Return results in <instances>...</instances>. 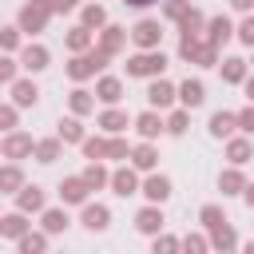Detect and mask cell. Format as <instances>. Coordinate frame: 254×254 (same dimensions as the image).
Masks as SVG:
<instances>
[{
  "label": "cell",
  "mask_w": 254,
  "mask_h": 254,
  "mask_svg": "<svg viewBox=\"0 0 254 254\" xmlns=\"http://www.w3.org/2000/svg\"><path fill=\"white\" fill-rule=\"evenodd\" d=\"M44 20H48V4H44V0H36V4H28V8L20 12V24H24L28 32H36Z\"/></svg>",
  "instance_id": "obj_1"
},
{
  "label": "cell",
  "mask_w": 254,
  "mask_h": 254,
  "mask_svg": "<svg viewBox=\"0 0 254 254\" xmlns=\"http://www.w3.org/2000/svg\"><path fill=\"white\" fill-rule=\"evenodd\" d=\"M163 64H167L163 56H139V60L127 64V71L131 75H151V71H163Z\"/></svg>",
  "instance_id": "obj_2"
},
{
  "label": "cell",
  "mask_w": 254,
  "mask_h": 254,
  "mask_svg": "<svg viewBox=\"0 0 254 254\" xmlns=\"http://www.w3.org/2000/svg\"><path fill=\"white\" fill-rule=\"evenodd\" d=\"M99 60H103V56H83V60H75V64H71L67 71H71L75 79H83V75H91V71L99 67Z\"/></svg>",
  "instance_id": "obj_3"
},
{
  "label": "cell",
  "mask_w": 254,
  "mask_h": 254,
  "mask_svg": "<svg viewBox=\"0 0 254 254\" xmlns=\"http://www.w3.org/2000/svg\"><path fill=\"white\" fill-rule=\"evenodd\" d=\"M83 226H87V230H103V226H107V210H103V206H87V210H83Z\"/></svg>",
  "instance_id": "obj_4"
},
{
  "label": "cell",
  "mask_w": 254,
  "mask_h": 254,
  "mask_svg": "<svg viewBox=\"0 0 254 254\" xmlns=\"http://www.w3.org/2000/svg\"><path fill=\"white\" fill-rule=\"evenodd\" d=\"M179 95H183L187 107H198V103H202V83H190V79H187V83L179 87Z\"/></svg>",
  "instance_id": "obj_5"
},
{
  "label": "cell",
  "mask_w": 254,
  "mask_h": 254,
  "mask_svg": "<svg viewBox=\"0 0 254 254\" xmlns=\"http://www.w3.org/2000/svg\"><path fill=\"white\" fill-rule=\"evenodd\" d=\"M135 40H139L143 48H147V44H155V40H159V24H151V20H143V24L135 28Z\"/></svg>",
  "instance_id": "obj_6"
},
{
  "label": "cell",
  "mask_w": 254,
  "mask_h": 254,
  "mask_svg": "<svg viewBox=\"0 0 254 254\" xmlns=\"http://www.w3.org/2000/svg\"><path fill=\"white\" fill-rule=\"evenodd\" d=\"M147 99H151V103H159V107H167V103H171V87H167V83H151Z\"/></svg>",
  "instance_id": "obj_7"
},
{
  "label": "cell",
  "mask_w": 254,
  "mask_h": 254,
  "mask_svg": "<svg viewBox=\"0 0 254 254\" xmlns=\"http://www.w3.org/2000/svg\"><path fill=\"white\" fill-rule=\"evenodd\" d=\"M230 127H234V115H226V111H218V115L210 119V131H214V135H230Z\"/></svg>",
  "instance_id": "obj_8"
},
{
  "label": "cell",
  "mask_w": 254,
  "mask_h": 254,
  "mask_svg": "<svg viewBox=\"0 0 254 254\" xmlns=\"http://www.w3.org/2000/svg\"><path fill=\"white\" fill-rule=\"evenodd\" d=\"M28 147H32V139H24V135H16V139H8V143H4V155H12V159H16V155H24Z\"/></svg>",
  "instance_id": "obj_9"
},
{
  "label": "cell",
  "mask_w": 254,
  "mask_h": 254,
  "mask_svg": "<svg viewBox=\"0 0 254 254\" xmlns=\"http://www.w3.org/2000/svg\"><path fill=\"white\" fill-rule=\"evenodd\" d=\"M131 190H135V175L131 171H119L115 175V194H131Z\"/></svg>",
  "instance_id": "obj_10"
},
{
  "label": "cell",
  "mask_w": 254,
  "mask_h": 254,
  "mask_svg": "<svg viewBox=\"0 0 254 254\" xmlns=\"http://www.w3.org/2000/svg\"><path fill=\"white\" fill-rule=\"evenodd\" d=\"M143 194H147V198H167V194H171V187H167V179H151Z\"/></svg>",
  "instance_id": "obj_11"
},
{
  "label": "cell",
  "mask_w": 254,
  "mask_h": 254,
  "mask_svg": "<svg viewBox=\"0 0 254 254\" xmlns=\"http://www.w3.org/2000/svg\"><path fill=\"white\" fill-rule=\"evenodd\" d=\"M83 183H87V179H83ZM83 183H79V179H71V183H64V198H67V202H79V198L87 194V190H83Z\"/></svg>",
  "instance_id": "obj_12"
},
{
  "label": "cell",
  "mask_w": 254,
  "mask_h": 254,
  "mask_svg": "<svg viewBox=\"0 0 254 254\" xmlns=\"http://www.w3.org/2000/svg\"><path fill=\"white\" fill-rule=\"evenodd\" d=\"M44 60H48L44 48H28V52H24V67H44Z\"/></svg>",
  "instance_id": "obj_13"
},
{
  "label": "cell",
  "mask_w": 254,
  "mask_h": 254,
  "mask_svg": "<svg viewBox=\"0 0 254 254\" xmlns=\"http://www.w3.org/2000/svg\"><path fill=\"white\" fill-rule=\"evenodd\" d=\"M40 202H44V198H40V190H36V187H28V190L20 194V206H24V210H40Z\"/></svg>",
  "instance_id": "obj_14"
},
{
  "label": "cell",
  "mask_w": 254,
  "mask_h": 254,
  "mask_svg": "<svg viewBox=\"0 0 254 254\" xmlns=\"http://www.w3.org/2000/svg\"><path fill=\"white\" fill-rule=\"evenodd\" d=\"M230 36V24L226 20H210V44H218V40H226Z\"/></svg>",
  "instance_id": "obj_15"
},
{
  "label": "cell",
  "mask_w": 254,
  "mask_h": 254,
  "mask_svg": "<svg viewBox=\"0 0 254 254\" xmlns=\"http://www.w3.org/2000/svg\"><path fill=\"white\" fill-rule=\"evenodd\" d=\"M159 222H163V218H159L155 210H143V214H139V230H159Z\"/></svg>",
  "instance_id": "obj_16"
},
{
  "label": "cell",
  "mask_w": 254,
  "mask_h": 254,
  "mask_svg": "<svg viewBox=\"0 0 254 254\" xmlns=\"http://www.w3.org/2000/svg\"><path fill=\"white\" fill-rule=\"evenodd\" d=\"M36 99V87L32 83H16V103H32Z\"/></svg>",
  "instance_id": "obj_17"
},
{
  "label": "cell",
  "mask_w": 254,
  "mask_h": 254,
  "mask_svg": "<svg viewBox=\"0 0 254 254\" xmlns=\"http://www.w3.org/2000/svg\"><path fill=\"white\" fill-rule=\"evenodd\" d=\"M20 230H24V218H20V214H8V218H4V234H12V238H16Z\"/></svg>",
  "instance_id": "obj_18"
},
{
  "label": "cell",
  "mask_w": 254,
  "mask_h": 254,
  "mask_svg": "<svg viewBox=\"0 0 254 254\" xmlns=\"http://www.w3.org/2000/svg\"><path fill=\"white\" fill-rule=\"evenodd\" d=\"M99 95H103V99H119V83H115V79H103V83H99Z\"/></svg>",
  "instance_id": "obj_19"
},
{
  "label": "cell",
  "mask_w": 254,
  "mask_h": 254,
  "mask_svg": "<svg viewBox=\"0 0 254 254\" xmlns=\"http://www.w3.org/2000/svg\"><path fill=\"white\" fill-rule=\"evenodd\" d=\"M44 226H48V230H64V226H67V218H64L60 210H52V214L44 218Z\"/></svg>",
  "instance_id": "obj_20"
},
{
  "label": "cell",
  "mask_w": 254,
  "mask_h": 254,
  "mask_svg": "<svg viewBox=\"0 0 254 254\" xmlns=\"http://www.w3.org/2000/svg\"><path fill=\"white\" fill-rule=\"evenodd\" d=\"M139 131H143V135H155V131H159V119H155V115H143V119H139Z\"/></svg>",
  "instance_id": "obj_21"
},
{
  "label": "cell",
  "mask_w": 254,
  "mask_h": 254,
  "mask_svg": "<svg viewBox=\"0 0 254 254\" xmlns=\"http://www.w3.org/2000/svg\"><path fill=\"white\" fill-rule=\"evenodd\" d=\"M71 107H75V111H87V107H91L87 91H75V95H71Z\"/></svg>",
  "instance_id": "obj_22"
},
{
  "label": "cell",
  "mask_w": 254,
  "mask_h": 254,
  "mask_svg": "<svg viewBox=\"0 0 254 254\" xmlns=\"http://www.w3.org/2000/svg\"><path fill=\"white\" fill-rule=\"evenodd\" d=\"M246 155H250L246 143H234V147H230V159H234V163H246Z\"/></svg>",
  "instance_id": "obj_23"
},
{
  "label": "cell",
  "mask_w": 254,
  "mask_h": 254,
  "mask_svg": "<svg viewBox=\"0 0 254 254\" xmlns=\"http://www.w3.org/2000/svg\"><path fill=\"white\" fill-rule=\"evenodd\" d=\"M135 163H139V167H151V163H155L151 147H139V151H135Z\"/></svg>",
  "instance_id": "obj_24"
},
{
  "label": "cell",
  "mask_w": 254,
  "mask_h": 254,
  "mask_svg": "<svg viewBox=\"0 0 254 254\" xmlns=\"http://www.w3.org/2000/svg\"><path fill=\"white\" fill-rule=\"evenodd\" d=\"M202 218H206V226H222V214H218V206H206V210H202Z\"/></svg>",
  "instance_id": "obj_25"
},
{
  "label": "cell",
  "mask_w": 254,
  "mask_h": 254,
  "mask_svg": "<svg viewBox=\"0 0 254 254\" xmlns=\"http://www.w3.org/2000/svg\"><path fill=\"white\" fill-rule=\"evenodd\" d=\"M214 242H218V246H230V242H234V234H230L226 226H214Z\"/></svg>",
  "instance_id": "obj_26"
},
{
  "label": "cell",
  "mask_w": 254,
  "mask_h": 254,
  "mask_svg": "<svg viewBox=\"0 0 254 254\" xmlns=\"http://www.w3.org/2000/svg\"><path fill=\"white\" fill-rule=\"evenodd\" d=\"M226 79H242V60H230L226 64Z\"/></svg>",
  "instance_id": "obj_27"
},
{
  "label": "cell",
  "mask_w": 254,
  "mask_h": 254,
  "mask_svg": "<svg viewBox=\"0 0 254 254\" xmlns=\"http://www.w3.org/2000/svg\"><path fill=\"white\" fill-rule=\"evenodd\" d=\"M103 127H111V131L123 127V115H119V111H107V115H103Z\"/></svg>",
  "instance_id": "obj_28"
},
{
  "label": "cell",
  "mask_w": 254,
  "mask_h": 254,
  "mask_svg": "<svg viewBox=\"0 0 254 254\" xmlns=\"http://www.w3.org/2000/svg\"><path fill=\"white\" fill-rule=\"evenodd\" d=\"M40 159L52 163V159H56V143H40Z\"/></svg>",
  "instance_id": "obj_29"
},
{
  "label": "cell",
  "mask_w": 254,
  "mask_h": 254,
  "mask_svg": "<svg viewBox=\"0 0 254 254\" xmlns=\"http://www.w3.org/2000/svg\"><path fill=\"white\" fill-rule=\"evenodd\" d=\"M83 179H87V187H99V183H103V171H99V167H91Z\"/></svg>",
  "instance_id": "obj_30"
},
{
  "label": "cell",
  "mask_w": 254,
  "mask_h": 254,
  "mask_svg": "<svg viewBox=\"0 0 254 254\" xmlns=\"http://www.w3.org/2000/svg\"><path fill=\"white\" fill-rule=\"evenodd\" d=\"M40 246H44V238H24V242H20L24 254H32V250H40Z\"/></svg>",
  "instance_id": "obj_31"
},
{
  "label": "cell",
  "mask_w": 254,
  "mask_h": 254,
  "mask_svg": "<svg viewBox=\"0 0 254 254\" xmlns=\"http://www.w3.org/2000/svg\"><path fill=\"white\" fill-rule=\"evenodd\" d=\"M238 123H242V131H254V107H250V111H242V115H238Z\"/></svg>",
  "instance_id": "obj_32"
},
{
  "label": "cell",
  "mask_w": 254,
  "mask_h": 254,
  "mask_svg": "<svg viewBox=\"0 0 254 254\" xmlns=\"http://www.w3.org/2000/svg\"><path fill=\"white\" fill-rule=\"evenodd\" d=\"M83 20H87V24H103V12H99V8H87Z\"/></svg>",
  "instance_id": "obj_33"
},
{
  "label": "cell",
  "mask_w": 254,
  "mask_h": 254,
  "mask_svg": "<svg viewBox=\"0 0 254 254\" xmlns=\"http://www.w3.org/2000/svg\"><path fill=\"white\" fill-rule=\"evenodd\" d=\"M83 44H87V32L75 28V32H71V48H83Z\"/></svg>",
  "instance_id": "obj_34"
},
{
  "label": "cell",
  "mask_w": 254,
  "mask_h": 254,
  "mask_svg": "<svg viewBox=\"0 0 254 254\" xmlns=\"http://www.w3.org/2000/svg\"><path fill=\"white\" fill-rule=\"evenodd\" d=\"M64 139H79V123H64Z\"/></svg>",
  "instance_id": "obj_35"
},
{
  "label": "cell",
  "mask_w": 254,
  "mask_h": 254,
  "mask_svg": "<svg viewBox=\"0 0 254 254\" xmlns=\"http://www.w3.org/2000/svg\"><path fill=\"white\" fill-rule=\"evenodd\" d=\"M242 40H246V44H254V20H246V24H242Z\"/></svg>",
  "instance_id": "obj_36"
},
{
  "label": "cell",
  "mask_w": 254,
  "mask_h": 254,
  "mask_svg": "<svg viewBox=\"0 0 254 254\" xmlns=\"http://www.w3.org/2000/svg\"><path fill=\"white\" fill-rule=\"evenodd\" d=\"M222 187H226V190H234V187H242V179H238V175H226V179H222Z\"/></svg>",
  "instance_id": "obj_37"
},
{
  "label": "cell",
  "mask_w": 254,
  "mask_h": 254,
  "mask_svg": "<svg viewBox=\"0 0 254 254\" xmlns=\"http://www.w3.org/2000/svg\"><path fill=\"white\" fill-rule=\"evenodd\" d=\"M123 4H135V8H143V4H155V0H123Z\"/></svg>",
  "instance_id": "obj_38"
},
{
  "label": "cell",
  "mask_w": 254,
  "mask_h": 254,
  "mask_svg": "<svg viewBox=\"0 0 254 254\" xmlns=\"http://www.w3.org/2000/svg\"><path fill=\"white\" fill-rule=\"evenodd\" d=\"M234 4H238V8H250V4H254V0H234Z\"/></svg>",
  "instance_id": "obj_39"
},
{
  "label": "cell",
  "mask_w": 254,
  "mask_h": 254,
  "mask_svg": "<svg viewBox=\"0 0 254 254\" xmlns=\"http://www.w3.org/2000/svg\"><path fill=\"white\" fill-rule=\"evenodd\" d=\"M246 198H250V206H254V187H250V190H246Z\"/></svg>",
  "instance_id": "obj_40"
},
{
  "label": "cell",
  "mask_w": 254,
  "mask_h": 254,
  "mask_svg": "<svg viewBox=\"0 0 254 254\" xmlns=\"http://www.w3.org/2000/svg\"><path fill=\"white\" fill-rule=\"evenodd\" d=\"M250 99H254V79H250Z\"/></svg>",
  "instance_id": "obj_41"
}]
</instances>
